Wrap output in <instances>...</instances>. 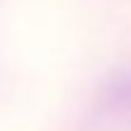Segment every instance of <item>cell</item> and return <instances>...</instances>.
Instances as JSON below:
<instances>
[{"label":"cell","mask_w":131,"mask_h":131,"mask_svg":"<svg viewBox=\"0 0 131 131\" xmlns=\"http://www.w3.org/2000/svg\"><path fill=\"white\" fill-rule=\"evenodd\" d=\"M97 104L109 114H131V68H119L102 80Z\"/></svg>","instance_id":"1"}]
</instances>
